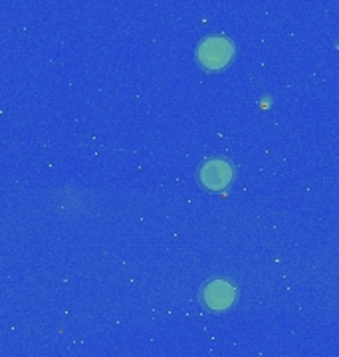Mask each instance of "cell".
I'll use <instances>...</instances> for the list:
<instances>
[{"label": "cell", "mask_w": 339, "mask_h": 357, "mask_svg": "<svg viewBox=\"0 0 339 357\" xmlns=\"http://www.w3.org/2000/svg\"><path fill=\"white\" fill-rule=\"evenodd\" d=\"M234 58V44L226 36H209L197 48V60L206 70H223Z\"/></svg>", "instance_id": "cell-1"}, {"label": "cell", "mask_w": 339, "mask_h": 357, "mask_svg": "<svg viewBox=\"0 0 339 357\" xmlns=\"http://www.w3.org/2000/svg\"><path fill=\"white\" fill-rule=\"evenodd\" d=\"M199 178L209 191H223L232 183L234 169L226 159H206L199 169Z\"/></svg>", "instance_id": "cell-2"}, {"label": "cell", "mask_w": 339, "mask_h": 357, "mask_svg": "<svg viewBox=\"0 0 339 357\" xmlns=\"http://www.w3.org/2000/svg\"><path fill=\"white\" fill-rule=\"evenodd\" d=\"M202 300L211 310L223 312L226 307L232 306V302L236 300V290L230 282L214 280L206 284V288L202 292Z\"/></svg>", "instance_id": "cell-3"}]
</instances>
